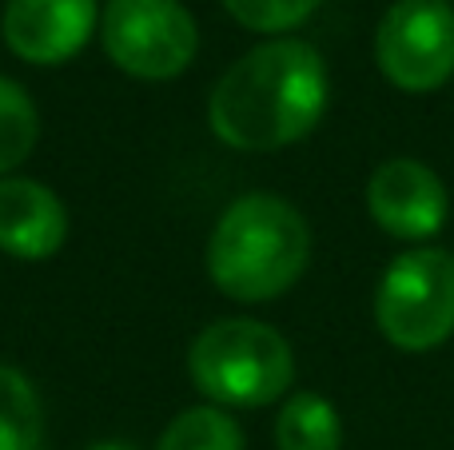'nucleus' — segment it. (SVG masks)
<instances>
[{"mask_svg":"<svg viewBox=\"0 0 454 450\" xmlns=\"http://www.w3.org/2000/svg\"><path fill=\"white\" fill-rule=\"evenodd\" d=\"M331 80L319 48L275 36L243 52L215 80L207 124L235 151H279L323 120Z\"/></svg>","mask_w":454,"mask_h":450,"instance_id":"f257e3e1","label":"nucleus"},{"mask_svg":"<svg viewBox=\"0 0 454 450\" xmlns=\"http://www.w3.org/2000/svg\"><path fill=\"white\" fill-rule=\"evenodd\" d=\"M311 263L303 212L271 191H247L223 207L207 239V275L227 299L267 303L287 295Z\"/></svg>","mask_w":454,"mask_h":450,"instance_id":"f03ea898","label":"nucleus"},{"mask_svg":"<svg viewBox=\"0 0 454 450\" xmlns=\"http://www.w3.org/2000/svg\"><path fill=\"white\" fill-rule=\"evenodd\" d=\"M188 375L223 411H251L283 399L295 383L291 343L259 319H220L196 335Z\"/></svg>","mask_w":454,"mask_h":450,"instance_id":"7ed1b4c3","label":"nucleus"},{"mask_svg":"<svg viewBox=\"0 0 454 450\" xmlns=\"http://www.w3.org/2000/svg\"><path fill=\"white\" fill-rule=\"evenodd\" d=\"M375 323L407 355L442 347L454 335V255L442 247L395 255L375 287Z\"/></svg>","mask_w":454,"mask_h":450,"instance_id":"20e7f679","label":"nucleus"},{"mask_svg":"<svg viewBox=\"0 0 454 450\" xmlns=\"http://www.w3.org/2000/svg\"><path fill=\"white\" fill-rule=\"evenodd\" d=\"M108 60L136 80H172L196 60L200 32L180 0H108L100 12Z\"/></svg>","mask_w":454,"mask_h":450,"instance_id":"39448f33","label":"nucleus"},{"mask_svg":"<svg viewBox=\"0 0 454 450\" xmlns=\"http://www.w3.org/2000/svg\"><path fill=\"white\" fill-rule=\"evenodd\" d=\"M375 64L399 92L442 88L454 76V8L447 0H395L375 32Z\"/></svg>","mask_w":454,"mask_h":450,"instance_id":"423d86ee","label":"nucleus"},{"mask_svg":"<svg viewBox=\"0 0 454 450\" xmlns=\"http://www.w3.org/2000/svg\"><path fill=\"white\" fill-rule=\"evenodd\" d=\"M367 212L379 223V231L407 239V244H423L447 228L450 196L423 159L395 156L371 172Z\"/></svg>","mask_w":454,"mask_h":450,"instance_id":"0eeeda50","label":"nucleus"},{"mask_svg":"<svg viewBox=\"0 0 454 450\" xmlns=\"http://www.w3.org/2000/svg\"><path fill=\"white\" fill-rule=\"evenodd\" d=\"M96 24V0H8L0 16V32L12 56L40 68L72 60L88 44Z\"/></svg>","mask_w":454,"mask_h":450,"instance_id":"6e6552de","label":"nucleus"},{"mask_svg":"<svg viewBox=\"0 0 454 450\" xmlns=\"http://www.w3.org/2000/svg\"><path fill=\"white\" fill-rule=\"evenodd\" d=\"M68 239V207L48 183L28 175L0 180V252L12 260H52Z\"/></svg>","mask_w":454,"mask_h":450,"instance_id":"1a4fd4ad","label":"nucleus"},{"mask_svg":"<svg viewBox=\"0 0 454 450\" xmlns=\"http://www.w3.org/2000/svg\"><path fill=\"white\" fill-rule=\"evenodd\" d=\"M275 446L279 450H339L343 446V423L331 399L315 391H299L283 403L275 419Z\"/></svg>","mask_w":454,"mask_h":450,"instance_id":"9d476101","label":"nucleus"},{"mask_svg":"<svg viewBox=\"0 0 454 450\" xmlns=\"http://www.w3.org/2000/svg\"><path fill=\"white\" fill-rule=\"evenodd\" d=\"M48 423L32 379L0 363V450H44Z\"/></svg>","mask_w":454,"mask_h":450,"instance_id":"9b49d317","label":"nucleus"},{"mask_svg":"<svg viewBox=\"0 0 454 450\" xmlns=\"http://www.w3.org/2000/svg\"><path fill=\"white\" fill-rule=\"evenodd\" d=\"M156 450H243V427L223 407H188L164 427Z\"/></svg>","mask_w":454,"mask_h":450,"instance_id":"f8f14e48","label":"nucleus"},{"mask_svg":"<svg viewBox=\"0 0 454 450\" xmlns=\"http://www.w3.org/2000/svg\"><path fill=\"white\" fill-rule=\"evenodd\" d=\"M40 140V112L12 76H0V180L32 156Z\"/></svg>","mask_w":454,"mask_h":450,"instance_id":"ddd939ff","label":"nucleus"},{"mask_svg":"<svg viewBox=\"0 0 454 450\" xmlns=\"http://www.w3.org/2000/svg\"><path fill=\"white\" fill-rule=\"evenodd\" d=\"M223 8L243 24V28L279 36V32H291V28L311 20L319 0H223Z\"/></svg>","mask_w":454,"mask_h":450,"instance_id":"4468645a","label":"nucleus"},{"mask_svg":"<svg viewBox=\"0 0 454 450\" xmlns=\"http://www.w3.org/2000/svg\"><path fill=\"white\" fill-rule=\"evenodd\" d=\"M88 450H140V446L124 443V438H104V443H96V446H88Z\"/></svg>","mask_w":454,"mask_h":450,"instance_id":"2eb2a0df","label":"nucleus"},{"mask_svg":"<svg viewBox=\"0 0 454 450\" xmlns=\"http://www.w3.org/2000/svg\"><path fill=\"white\" fill-rule=\"evenodd\" d=\"M447 4H450V0H447Z\"/></svg>","mask_w":454,"mask_h":450,"instance_id":"dca6fc26","label":"nucleus"}]
</instances>
